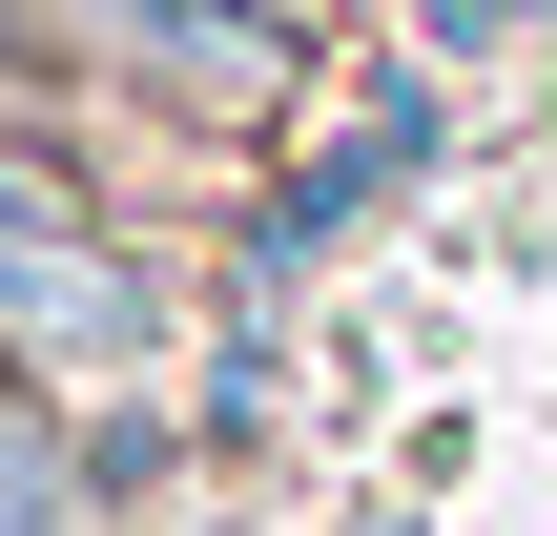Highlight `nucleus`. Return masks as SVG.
I'll list each match as a JSON object with an SVG mask.
<instances>
[{"label":"nucleus","mask_w":557,"mask_h":536,"mask_svg":"<svg viewBox=\"0 0 557 536\" xmlns=\"http://www.w3.org/2000/svg\"><path fill=\"white\" fill-rule=\"evenodd\" d=\"M62 21H83V62H124L145 103H207V124H248L289 83V0H62Z\"/></svg>","instance_id":"obj_1"},{"label":"nucleus","mask_w":557,"mask_h":536,"mask_svg":"<svg viewBox=\"0 0 557 536\" xmlns=\"http://www.w3.org/2000/svg\"><path fill=\"white\" fill-rule=\"evenodd\" d=\"M0 83L62 103V83H83V21H62V0H0Z\"/></svg>","instance_id":"obj_2"},{"label":"nucleus","mask_w":557,"mask_h":536,"mask_svg":"<svg viewBox=\"0 0 557 536\" xmlns=\"http://www.w3.org/2000/svg\"><path fill=\"white\" fill-rule=\"evenodd\" d=\"M413 21H434V41H517L537 0H413Z\"/></svg>","instance_id":"obj_3"}]
</instances>
